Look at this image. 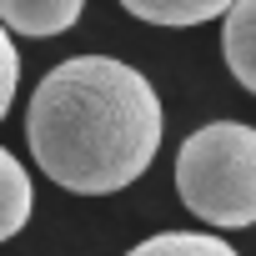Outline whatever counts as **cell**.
<instances>
[{"label": "cell", "instance_id": "cell-8", "mask_svg": "<svg viewBox=\"0 0 256 256\" xmlns=\"http://www.w3.org/2000/svg\"><path fill=\"white\" fill-rule=\"evenodd\" d=\"M16 90H20V50H16L10 30L0 26V120H6V110H10Z\"/></svg>", "mask_w": 256, "mask_h": 256}, {"label": "cell", "instance_id": "cell-1", "mask_svg": "<svg viewBox=\"0 0 256 256\" xmlns=\"http://www.w3.org/2000/svg\"><path fill=\"white\" fill-rule=\"evenodd\" d=\"M26 136L36 166L76 196H116L161 151V96L116 56H70L30 96Z\"/></svg>", "mask_w": 256, "mask_h": 256}, {"label": "cell", "instance_id": "cell-5", "mask_svg": "<svg viewBox=\"0 0 256 256\" xmlns=\"http://www.w3.org/2000/svg\"><path fill=\"white\" fill-rule=\"evenodd\" d=\"M126 10L146 26H166V30H186V26H206L216 16H226L236 0H120Z\"/></svg>", "mask_w": 256, "mask_h": 256}, {"label": "cell", "instance_id": "cell-3", "mask_svg": "<svg viewBox=\"0 0 256 256\" xmlns=\"http://www.w3.org/2000/svg\"><path fill=\"white\" fill-rule=\"evenodd\" d=\"M86 10V0H0V26L10 36H66Z\"/></svg>", "mask_w": 256, "mask_h": 256}, {"label": "cell", "instance_id": "cell-7", "mask_svg": "<svg viewBox=\"0 0 256 256\" xmlns=\"http://www.w3.org/2000/svg\"><path fill=\"white\" fill-rule=\"evenodd\" d=\"M126 256H241V251L211 231H161V236L136 241Z\"/></svg>", "mask_w": 256, "mask_h": 256}, {"label": "cell", "instance_id": "cell-6", "mask_svg": "<svg viewBox=\"0 0 256 256\" xmlns=\"http://www.w3.org/2000/svg\"><path fill=\"white\" fill-rule=\"evenodd\" d=\"M30 211H36L30 171H26L6 146H0V241L20 236V231H26V221H30Z\"/></svg>", "mask_w": 256, "mask_h": 256}, {"label": "cell", "instance_id": "cell-4", "mask_svg": "<svg viewBox=\"0 0 256 256\" xmlns=\"http://www.w3.org/2000/svg\"><path fill=\"white\" fill-rule=\"evenodd\" d=\"M221 56H226V70L236 76V86H246L256 96V0H236L226 10Z\"/></svg>", "mask_w": 256, "mask_h": 256}, {"label": "cell", "instance_id": "cell-2", "mask_svg": "<svg viewBox=\"0 0 256 256\" xmlns=\"http://www.w3.org/2000/svg\"><path fill=\"white\" fill-rule=\"evenodd\" d=\"M176 191L216 231L256 226V126L211 120L176 151Z\"/></svg>", "mask_w": 256, "mask_h": 256}]
</instances>
